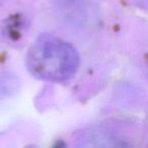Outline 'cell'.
I'll list each match as a JSON object with an SVG mask.
<instances>
[{
	"mask_svg": "<svg viewBox=\"0 0 148 148\" xmlns=\"http://www.w3.org/2000/svg\"><path fill=\"white\" fill-rule=\"evenodd\" d=\"M27 67L29 73L40 80L64 82L77 72L79 56L69 43L44 34L38 37L29 48Z\"/></svg>",
	"mask_w": 148,
	"mask_h": 148,
	"instance_id": "obj_1",
	"label": "cell"
}]
</instances>
